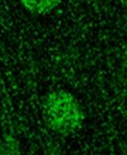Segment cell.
<instances>
[{
  "mask_svg": "<svg viewBox=\"0 0 127 155\" xmlns=\"http://www.w3.org/2000/svg\"><path fill=\"white\" fill-rule=\"evenodd\" d=\"M23 8L31 14L49 13L59 5L61 0H19Z\"/></svg>",
  "mask_w": 127,
  "mask_h": 155,
  "instance_id": "obj_2",
  "label": "cell"
},
{
  "mask_svg": "<svg viewBox=\"0 0 127 155\" xmlns=\"http://www.w3.org/2000/svg\"><path fill=\"white\" fill-rule=\"evenodd\" d=\"M0 155H21L17 141L10 136L0 138Z\"/></svg>",
  "mask_w": 127,
  "mask_h": 155,
  "instance_id": "obj_3",
  "label": "cell"
},
{
  "mask_svg": "<svg viewBox=\"0 0 127 155\" xmlns=\"http://www.w3.org/2000/svg\"><path fill=\"white\" fill-rule=\"evenodd\" d=\"M43 114L51 130L63 136L79 130L85 119L81 105L72 94L66 90H54L45 96Z\"/></svg>",
  "mask_w": 127,
  "mask_h": 155,
  "instance_id": "obj_1",
  "label": "cell"
}]
</instances>
